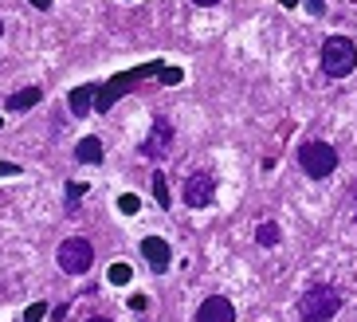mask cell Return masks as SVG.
Returning <instances> with one entry per match:
<instances>
[{"label": "cell", "instance_id": "cell-1", "mask_svg": "<svg viewBox=\"0 0 357 322\" xmlns=\"http://www.w3.org/2000/svg\"><path fill=\"white\" fill-rule=\"evenodd\" d=\"M161 71H165V63H142V67H134V71H122V75H114L110 83H98V94H95V110H98V115H110L118 98H122L126 91H134V87H137V79H158Z\"/></svg>", "mask_w": 357, "mask_h": 322}, {"label": "cell", "instance_id": "cell-2", "mask_svg": "<svg viewBox=\"0 0 357 322\" xmlns=\"http://www.w3.org/2000/svg\"><path fill=\"white\" fill-rule=\"evenodd\" d=\"M337 311H342V295H337L330 283H314V287L303 291V299H298L303 322H326V319H334Z\"/></svg>", "mask_w": 357, "mask_h": 322}, {"label": "cell", "instance_id": "cell-3", "mask_svg": "<svg viewBox=\"0 0 357 322\" xmlns=\"http://www.w3.org/2000/svg\"><path fill=\"white\" fill-rule=\"evenodd\" d=\"M354 67H357V43L346 40V36H330L322 43V71L330 79H346V75H354Z\"/></svg>", "mask_w": 357, "mask_h": 322}, {"label": "cell", "instance_id": "cell-4", "mask_svg": "<svg viewBox=\"0 0 357 322\" xmlns=\"http://www.w3.org/2000/svg\"><path fill=\"white\" fill-rule=\"evenodd\" d=\"M298 166H303L306 177L322 181V177H330L337 169V154H334V146H330V142L310 138V142H303V146H298Z\"/></svg>", "mask_w": 357, "mask_h": 322}, {"label": "cell", "instance_id": "cell-5", "mask_svg": "<svg viewBox=\"0 0 357 322\" xmlns=\"http://www.w3.org/2000/svg\"><path fill=\"white\" fill-rule=\"evenodd\" d=\"M55 260H59V271H67V275H83V271H91V263H95V248H91V240L71 236V240L59 244Z\"/></svg>", "mask_w": 357, "mask_h": 322}, {"label": "cell", "instance_id": "cell-6", "mask_svg": "<svg viewBox=\"0 0 357 322\" xmlns=\"http://www.w3.org/2000/svg\"><path fill=\"white\" fill-rule=\"evenodd\" d=\"M181 197H185V205H189V208H208L212 200H216V177H212L208 169H192V173L185 177Z\"/></svg>", "mask_w": 357, "mask_h": 322}, {"label": "cell", "instance_id": "cell-7", "mask_svg": "<svg viewBox=\"0 0 357 322\" xmlns=\"http://www.w3.org/2000/svg\"><path fill=\"white\" fill-rule=\"evenodd\" d=\"M169 149H173V122H169L165 115H158V122H153V130H149L142 154L146 157H165Z\"/></svg>", "mask_w": 357, "mask_h": 322}, {"label": "cell", "instance_id": "cell-8", "mask_svg": "<svg viewBox=\"0 0 357 322\" xmlns=\"http://www.w3.org/2000/svg\"><path fill=\"white\" fill-rule=\"evenodd\" d=\"M142 256H146V263L153 271H169V263H173V251H169V240H161V236H146L142 240Z\"/></svg>", "mask_w": 357, "mask_h": 322}, {"label": "cell", "instance_id": "cell-9", "mask_svg": "<svg viewBox=\"0 0 357 322\" xmlns=\"http://www.w3.org/2000/svg\"><path fill=\"white\" fill-rule=\"evenodd\" d=\"M197 322H236V307H231L224 295H212V299L200 302Z\"/></svg>", "mask_w": 357, "mask_h": 322}, {"label": "cell", "instance_id": "cell-10", "mask_svg": "<svg viewBox=\"0 0 357 322\" xmlns=\"http://www.w3.org/2000/svg\"><path fill=\"white\" fill-rule=\"evenodd\" d=\"M95 94H98V83L75 87L71 98H67V103H71V115H75V118H86V115H91V106H95Z\"/></svg>", "mask_w": 357, "mask_h": 322}, {"label": "cell", "instance_id": "cell-11", "mask_svg": "<svg viewBox=\"0 0 357 322\" xmlns=\"http://www.w3.org/2000/svg\"><path fill=\"white\" fill-rule=\"evenodd\" d=\"M40 98H43L40 87H24V91L8 94V110H12V115H20V110H32V106L40 103Z\"/></svg>", "mask_w": 357, "mask_h": 322}, {"label": "cell", "instance_id": "cell-12", "mask_svg": "<svg viewBox=\"0 0 357 322\" xmlns=\"http://www.w3.org/2000/svg\"><path fill=\"white\" fill-rule=\"evenodd\" d=\"M75 161H83V166H98V161H102V142H98V138H83V142L75 146Z\"/></svg>", "mask_w": 357, "mask_h": 322}, {"label": "cell", "instance_id": "cell-13", "mask_svg": "<svg viewBox=\"0 0 357 322\" xmlns=\"http://www.w3.org/2000/svg\"><path fill=\"white\" fill-rule=\"evenodd\" d=\"M279 236H283V232H279V224H275V220H263L259 228H255V240H259L263 248H275V244H279Z\"/></svg>", "mask_w": 357, "mask_h": 322}, {"label": "cell", "instance_id": "cell-14", "mask_svg": "<svg viewBox=\"0 0 357 322\" xmlns=\"http://www.w3.org/2000/svg\"><path fill=\"white\" fill-rule=\"evenodd\" d=\"M153 197H158V208H169V185H165V173H153Z\"/></svg>", "mask_w": 357, "mask_h": 322}, {"label": "cell", "instance_id": "cell-15", "mask_svg": "<svg viewBox=\"0 0 357 322\" xmlns=\"http://www.w3.org/2000/svg\"><path fill=\"white\" fill-rule=\"evenodd\" d=\"M137 208H142V200H137L134 193H122V197H118V212H122V217H134Z\"/></svg>", "mask_w": 357, "mask_h": 322}, {"label": "cell", "instance_id": "cell-16", "mask_svg": "<svg viewBox=\"0 0 357 322\" xmlns=\"http://www.w3.org/2000/svg\"><path fill=\"white\" fill-rule=\"evenodd\" d=\"M130 279H134V268H130V263H114V268H110V283L122 287V283H130Z\"/></svg>", "mask_w": 357, "mask_h": 322}, {"label": "cell", "instance_id": "cell-17", "mask_svg": "<svg viewBox=\"0 0 357 322\" xmlns=\"http://www.w3.org/2000/svg\"><path fill=\"white\" fill-rule=\"evenodd\" d=\"M43 314H47V302H32V307L24 311V322H43Z\"/></svg>", "mask_w": 357, "mask_h": 322}, {"label": "cell", "instance_id": "cell-18", "mask_svg": "<svg viewBox=\"0 0 357 322\" xmlns=\"http://www.w3.org/2000/svg\"><path fill=\"white\" fill-rule=\"evenodd\" d=\"M158 79H161V83H165V87H173V83H181V67H165V71H161V75H158Z\"/></svg>", "mask_w": 357, "mask_h": 322}, {"label": "cell", "instance_id": "cell-19", "mask_svg": "<svg viewBox=\"0 0 357 322\" xmlns=\"http://www.w3.org/2000/svg\"><path fill=\"white\" fill-rule=\"evenodd\" d=\"M86 193V185H71V200H67V212H75V200Z\"/></svg>", "mask_w": 357, "mask_h": 322}, {"label": "cell", "instance_id": "cell-20", "mask_svg": "<svg viewBox=\"0 0 357 322\" xmlns=\"http://www.w3.org/2000/svg\"><path fill=\"white\" fill-rule=\"evenodd\" d=\"M20 173V166L16 161H0V177H16Z\"/></svg>", "mask_w": 357, "mask_h": 322}, {"label": "cell", "instance_id": "cell-21", "mask_svg": "<svg viewBox=\"0 0 357 322\" xmlns=\"http://www.w3.org/2000/svg\"><path fill=\"white\" fill-rule=\"evenodd\" d=\"M28 4H32V8H40V12H47V8H52V0H28Z\"/></svg>", "mask_w": 357, "mask_h": 322}, {"label": "cell", "instance_id": "cell-22", "mask_svg": "<svg viewBox=\"0 0 357 322\" xmlns=\"http://www.w3.org/2000/svg\"><path fill=\"white\" fill-rule=\"evenodd\" d=\"M306 8H310V12H326V4H322V0H306Z\"/></svg>", "mask_w": 357, "mask_h": 322}, {"label": "cell", "instance_id": "cell-23", "mask_svg": "<svg viewBox=\"0 0 357 322\" xmlns=\"http://www.w3.org/2000/svg\"><path fill=\"white\" fill-rule=\"evenodd\" d=\"M192 4H200V8H208V4H220V0H192Z\"/></svg>", "mask_w": 357, "mask_h": 322}, {"label": "cell", "instance_id": "cell-24", "mask_svg": "<svg viewBox=\"0 0 357 322\" xmlns=\"http://www.w3.org/2000/svg\"><path fill=\"white\" fill-rule=\"evenodd\" d=\"M294 4H298V0H283V8H294Z\"/></svg>", "mask_w": 357, "mask_h": 322}, {"label": "cell", "instance_id": "cell-25", "mask_svg": "<svg viewBox=\"0 0 357 322\" xmlns=\"http://www.w3.org/2000/svg\"><path fill=\"white\" fill-rule=\"evenodd\" d=\"M86 322H110V319H86Z\"/></svg>", "mask_w": 357, "mask_h": 322}, {"label": "cell", "instance_id": "cell-26", "mask_svg": "<svg viewBox=\"0 0 357 322\" xmlns=\"http://www.w3.org/2000/svg\"><path fill=\"white\" fill-rule=\"evenodd\" d=\"M0 36H4V20H0Z\"/></svg>", "mask_w": 357, "mask_h": 322}]
</instances>
